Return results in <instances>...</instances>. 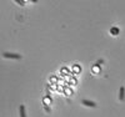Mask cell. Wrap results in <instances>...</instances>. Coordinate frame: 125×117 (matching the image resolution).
<instances>
[{
  "label": "cell",
  "instance_id": "cell-1",
  "mask_svg": "<svg viewBox=\"0 0 125 117\" xmlns=\"http://www.w3.org/2000/svg\"><path fill=\"white\" fill-rule=\"evenodd\" d=\"M81 71H83V69H81V66L79 65V63H74V65H71V66H70V73H71L73 76L80 75Z\"/></svg>",
  "mask_w": 125,
  "mask_h": 117
},
{
  "label": "cell",
  "instance_id": "cell-2",
  "mask_svg": "<svg viewBox=\"0 0 125 117\" xmlns=\"http://www.w3.org/2000/svg\"><path fill=\"white\" fill-rule=\"evenodd\" d=\"M3 57H5V59H16V60H20L23 56L19 55V54H14V52H3Z\"/></svg>",
  "mask_w": 125,
  "mask_h": 117
},
{
  "label": "cell",
  "instance_id": "cell-3",
  "mask_svg": "<svg viewBox=\"0 0 125 117\" xmlns=\"http://www.w3.org/2000/svg\"><path fill=\"white\" fill-rule=\"evenodd\" d=\"M59 75H61V77H65V76H69V75H71V73H70V67L62 66V67L59 70Z\"/></svg>",
  "mask_w": 125,
  "mask_h": 117
},
{
  "label": "cell",
  "instance_id": "cell-4",
  "mask_svg": "<svg viewBox=\"0 0 125 117\" xmlns=\"http://www.w3.org/2000/svg\"><path fill=\"white\" fill-rule=\"evenodd\" d=\"M90 72L93 73V75H99V73L101 72V66L98 65V63H95V65H93V66H91Z\"/></svg>",
  "mask_w": 125,
  "mask_h": 117
},
{
  "label": "cell",
  "instance_id": "cell-5",
  "mask_svg": "<svg viewBox=\"0 0 125 117\" xmlns=\"http://www.w3.org/2000/svg\"><path fill=\"white\" fill-rule=\"evenodd\" d=\"M62 95H64V96H66V97L73 96V95H74V89H71L70 86H65V87H64V92H62Z\"/></svg>",
  "mask_w": 125,
  "mask_h": 117
},
{
  "label": "cell",
  "instance_id": "cell-6",
  "mask_svg": "<svg viewBox=\"0 0 125 117\" xmlns=\"http://www.w3.org/2000/svg\"><path fill=\"white\" fill-rule=\"evenodd\" d=\"M53 103V97L50 96V95H46V96H44L43 97V106H49Z\"/></svg>",
  "mask_w": 125,
  "mask_h": 117
},
{
  "label": "cell",
  "instance_id": "cell-7",
  "mask_svg": "<svg viewBox=\"0 0 125 117\" xmlns=\"http://www.w3.org/2000/svg\"><path fill=\"white\" fill-rule=\"evenodd\" d=\"M81 105H84V106H86V107H96V103L94 102V101H90V100H83L81 101Z\"/></svg>",
  "mask_w": 125,
  "mask_h": 117
},
{
  "label": "cell",
  "instance_id": "cell-8",
  "mask_svg": "<svg viewBox=\"0 0 125 117\" xmlns=\"http://www.w3.org/2000/svg\"><path fill=\"white\" fill-rule=\"evenodd\" d=\"M58 81H59V77L56 75H50V77H49V85H58Z\"/></svg>",
  "mask_w": 125,
  "mask_h": 117
},
{
  "label": "cell",
  "instance_id": "cell-9",
  "mask_svg": "<svg viewBox=\"0 0 125 117\" xmlns=\"http://www.w3.org/2000/svg\"><path fill=\"white\" fill-rule=\"evenodd\" d=\"M119 33H120V30H119V27H116V26H113V27L110 29V34H111V36H118Z\"/></svg>",
  "mask_w": 125,
  "mask_h": 117
},
{
  "label": "cell",
  "instance_id": "cell-10",
  "mask_svg": "<svg viewBox=\"0 0 125 117\" xmlns=\"http://www.w3.org/2000/svg\"><path fill=\"white\" fill-rule=\"evenodd\" d=\"M19 113H20V117H26V111H25V106L24 105H20Z\"/></svg>",
  "mask_w": 125,
  "mask_h": 117
},
{
  "label": "cell",
  "instance_id": "cell-11",
  "mask_svg": "<svg viewBox=\"0 0 125 117\" xmlns=\"http://www.w3.org/2000/svg\"><path fill=\"white\" fill-rule=\"evenodd\" d=\"M58 86H62V87H65V86H66V82H65L64 77H59V81H58Z\"/></svg>",
  "mask_w": 125,
  "mask_h": 117
},
{
  "label": "cell",
  "instance_id": "cell-12",
  "mask_svg": "<svg viewBox=\"0 0 125 117\" xmlns=\"http://www.w3.org/2000/svg\"><path fill=\"white\" fill-rule=\"evenodd\" d=\"M124 97H125V89L121 86V87H120V96H119L120 101H123V100H124Z\"/></svg>",
  "mask_w": 125,
  "mask_h": 117
},
{
  "label": "cell",
  "instance_id": "cell-13",
  "mask_svg": "<svg viewBox=\"0 0 125 117\" xmlns=\"http://www.w3.org/2000/svg\"><path fill=\"white\" fill-rule=\"evenodd\" d=\"M48 89L49 91H58V85H48Z\"/></svg>",
  "mask_w": 125,
  "mask_h": 117
},
{
  "label": "cell",
  "instance_id": "cell-14",
  "mask_svg": "<svg viewBox=\"0 0 125 117\" xmlns=\"http://www.w3.org/2000/svg\"><path fill=\"white\" fill-rule=\"evenodd\" d=\"M58 91L62 93V92H64V87H62V86H58Z\"/></svg>",
  "mask_w": 125,
  "mask_h": 117
},
{
  "label": "cell",
  "instance_id": "cell-15",
  "mask_svg": "<svg viewBox=\"0 0 125 117\" xmlns=\"http://www.w3.org/2000/svg\"><path fill=\"white\" fill-rule=\"evenodd\" d=\"M15 3H16V4H20V5H23V6H24L26 1H24V0H23V1H19V0H18V1H15Z\"/></svg>",
  "mask_w": 125,
  "mask_h": 117
},
{
  "label": "cell",
  "instance_id": "cell-16",
  "mask_svg": "<svg viewBox=\"0 0 125 117\" xmlns=\"http://www.w3.org/2000/svg\"><path fill=\"white\" fill-rule=\"evenodd\" d=\"M44 108H45V111H46V112H50V108L48 107V106H44Z\"/></svg>",
  "mask_w": 125,
  "mask_h": 117
}]
</instances>
